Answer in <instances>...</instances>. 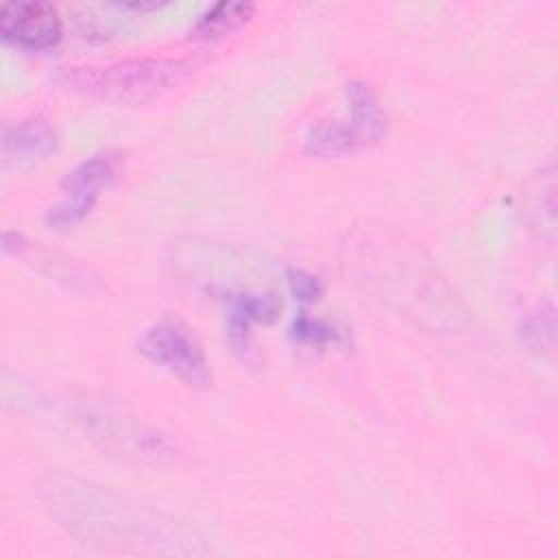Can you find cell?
I'll use <instances>...</instances> for the list:
<instances>
[{
  "label": "cell",
  "instance_id": "6da1fadb",
  "mask_svg": "<svg viewBox=\"0 0 558 558\" xmlns=\"http://www.w3.org/2000/svg\"><path fill=\"white\" fill-rule=\"evenodd\" d=\"M44 501L50 512L85 543H98L107 547L137 549L153 547L161 551L172 536L168 523L159 521L157 514L126 504L122 497L85 484L74 477H50L44 486Z\"/></svg>",
  "mask_w": 558,
  "mask_h": 558
},
{
  "label": "cell",
  "instance_id": "30bf717a",
  "mask_svg": "<svg viewBox=\"0 0 558 558\" xmlns=\"http://www.w3.org/2000/svg\"><path fill=\"white\" fill-rule=\"evenodd\" d=\"M279 312H281V301L275 292H259V294L244 292L233 296L229 316L253 325V323H270L279 316Z\"/></svg>",
  "mask_w": 558,
  "mask_h": 558
},
{
  "label": "cell",
  "instance_id": "7c38bea8",
  "mask_svg": "<svg viewBox=\"0 0 558 558\" xmlns=\"http://www.w3.org/2000/svg\"><path fill=\"white\" fill-rule=\"evenodd\" d=\"M286 279H288L290 292H292L299 301L314 303V301H318L320 294H323V281H320L316 275H312V272H307V270H303V268H290Z\"/></svg>",
  "mask_w": 558,
  "mask_h": 558
},
{
  "label": "cell",
  "instance_id": "3957f363",
  "mask_svg": "<svg viewBox=\"0 0 558 558\" xmlns=\"http://www.w3.org/2000/svg\"><path fill=\"white\" fill-rule=\"evenodd\" d=\"M349 111L338 120H323L305 135V153L312 157H347L355 155L386 135V113L375 89L366 81H349L347 87Z\"/></svg>",
  "mask_w": 558,
  "mask_h": 558
},
{
  "label": "cell",
  "instance_id": "277c9868",
  "mask_svg": "<svg viewBox=\"0 0 558 558\" xmlns=\"http://www.w3.org/2000/svg\"><path fill=\"white\" fill-rule=\"evenodd\" d=\"M122 170V155L118 150H98L78 161L63 179L57 203L46 211V225L63 231L76 227L89 216L100 194L118 179Z\"/></svg>",
  "mask_w": 558,
  "mask_h": 558
},
{
  "label": "cell",
  "instance_id": "5b68a950",
  "mask_svg": "<svg viewBox=\"0 0 558 558\" xmlns=\"http://www.w3.org/2000/svg\"><path fill=\"white\" fill-rule=\"evenodd\" d=\"M140 353L179 377L183 384L205 388L211 384V368L203 342L181 320H159L144 329L137 342Z\"/></svg>",
  "mask_w": 558,
  "mask_h": 558
},
{
  "label": "cell",
  "instance_id": "ba28073f",
  "mask_svg": "<svg viewBox=\"0 0 558 558\" xmlns=\"http://www.w3.org/2000/svg\"><path fill=\"white\" fill-rule=\"evenodd\" d=\"M54 146H57V133L46 118L41 116L24 118L2 129V140H0L2 166L7 170L31 166L44 159L46 155H50Z\"/></svg>",
  "mask_w": 558,
  "mask_h": 558
},
{
  "label": "cell",
  "instance_id": "8992f818",
  "mask_svg": "<svg viewBox=\"0 0 558 558\" xmlns=\"http://www.w3.org/2000/svg\"><path fill=\"white\" fill-rule=\"evenodd\" d=\"M2 37L24 50H48L61 39V17L50 2L13 0L0 9Z\"/></svg>",
  "mask_w": 558,
  "mask_h": 558
},
{
  "label": "cell",
  "instance_id": "7a4b0ae2",
  "mask_svg": "<svg viewBox=\"0 0 558 558\" xmlns=\"http://www.w3.org/2000/svg\"><path fill=\"white\" fill-rule=\"evenodd\" d=\"M185 74L187 65L179 59L140 57L107 65L70 68L63 72V85L105 102L142 105L179 85Z\"/></svg>",
  "mask_w": 558,
  "mask_h": 558
},
{
  "label": "cell",
  "instance_id": "9c48e42d",
  "mask_svg": "<svg viewBox=\"0 0 558 558\" xmlns=\"http://www.w3.org/2000/svg\"><path fill=\"white\" fill-rule=\"evenodd\" d=\"M255 13V7L251 2H231L222 0L211 4L205 13L198 15V20L192 26V35L198 39L216 41L222 39L238 28H242Z\"/></svg>",
  "mask_w": 558,
  "mask_h": 558
},
{
  "label": "cell",
  "instance_id": "52a82bcc",
  "mask_svg": "<svg viewBox=\"0 0 558 558\" xmlns=\"http://www.w3.org/2000/svg\"><path fill=\"white\" fill-rule=\"evenodd\" d=\"M85 421L89 423V429L98 434L102 440L109 445H116L118 449L140 456V458H150V460H161L172 453V442L144 425H137L133 421H122V416H111V414H85Z\"/></svg>",
  "mask_w": 558,
  "mask_h": 558
},
{
  "label": "cell",
  "instance_id": "8fae6325",
  "mask_svg": "<svg viewBox=\"0 0 558 558\" xmlns=\"http://www.w3.org/2000/svg\"><path fill=\"white\" fill-rule=\"evenodd\" d=\"M290 333L296 342L310 344V347H327V344H342L344 342V333L333 323H329L325 318L307 316V314H299L292 320Z\"/></svg>",
  "mask_w": 558,
  "mask_h": 558
}]
</instances>
